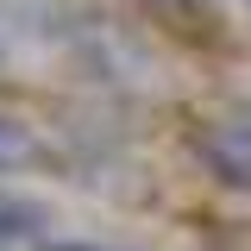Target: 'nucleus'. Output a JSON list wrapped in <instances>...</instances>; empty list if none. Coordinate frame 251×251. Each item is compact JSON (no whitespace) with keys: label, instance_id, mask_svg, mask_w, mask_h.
I'll use <instances>...</instances> for the list:
<instances>
[{"label":"nucleus","instance_id":"1","mask_svg":"<svg viewBox=\"0 0 251 251\" xmlns=\"http://www.w3.org/2000/svg\"><path fill=\"white\" fill-rule=\"evenodd\" d=\"M195 151H201V163L226 188H251V107L214 113V120L195 132Z\"/></svg>","mask_w":251,"mask_h":251},{"label":"nucleus","instance_id":"2","mask_svg":"<svg viewBox=\"0 0 251 251\" xmlns=\"http://www.w3.org/2000/svg\"><path fill=\"white\" fill-rule=\"evenodd\" d=\"M31 226H38V207H31V201H13V195H0V251L19 245Z\"/></svg>","mask_w":251,"mask_h":251},{"label":"nucleus","instance_id":"3","mask_svg":"<svg viewBox=\"0 0 251 251\" xmlns=\"http://www.w3.org/2000/svg\"><path fill=\"white\" fill-rule=\"evenodd\" d=\"M31 151H38V145H31V132H25L19 120H6V113H0V170L31 163Z\"/></svg>","mask_w":251,"mask_h":251},{"label":"nucleus","instance_id":"4","mask_svg":"<svg viewBox=\"0 0 251 251\" xmlns=\"http://www.w3.org/2000/svg\"><path fill=\"white\" fill-rule=\"evenodd\" d=\"M50 251H100V245H50Z\"/></svg>","mask_w":251,"mask_h":251}]
</instances>
